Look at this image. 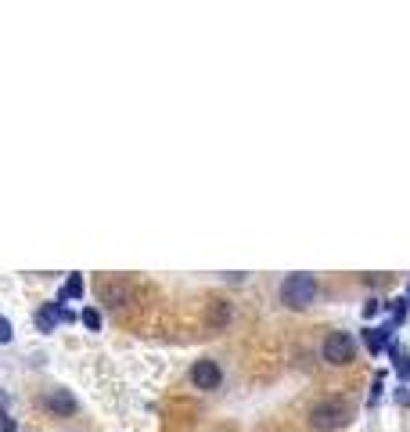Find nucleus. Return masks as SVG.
I'll list each match as a JSON object with an SVG mask.
<instances>
[{
  "label": "nucleus",
  "instance_id": "1",
  "mask_svg": "<svg viewBox=\"0 0 410 432\" xmlns=\"http://www.w3.org/2000/svg\"><path fill=\"white\" fill-rule=\"evenodd\" d=\"M317 299V278L313 274H288L281 281V303L288 310H303Z\"/></svg>",
  "mask_w": 410,
  "mask_h": 432
},
{
  "label": "nucleus",
  "instance_id": "2",
  "mask_svg": "<svg viewBox=\"0 0 410 432\" xmlns=\"http://www.w3.org/2000/svg\"><path fill=\"white\" fill-rule=\"evenodd\" d=\"M345 421H349V404H345L342 396H328V400H320V404L310 411V425H313L317 432L342 428Z\"/></svg>",
  "mask_w": 410,
  "mask_h": 432
},
{
  "label": "nucleus",
  "instance_id": "3",
  "mask_svg": "<svg viewBox=\"0 0 410 432\" xmlns=\"http://www.w3.org/2000/svg\"><path fill=\"white\" fill-rule=\"evenodd\" d=\"M320 357L328 360V364H349L357 357V342H353V335L349 332H331L328 339H324V346H320Z\"/></svg>",
  "mask_w": 410,
  "mask_h": 432
},
{
  "label": "nucleus",
  "instance_id": "4",
  "mask_svg": "<svg viewBox=\"0 0 410 432\" xmlns=\"http://www.w3.org/2000/svg\"><path fill=\"white\" fill-rule=\"evenodd\" d=\"M220 382H223V371H220V364H216L212 357H202V360L191 364V386H195V389H202V393H216Z\"/></svg>",
  "mask_w": 410,
  "mask_h": 432
},
{
  "label": "nucleus",
  "instance_id": "5",
  "mask_svg": "<svg viewBox=\"0 0 410 432\" xmlns=\"http://www.w3.org/2000/svg\"><path fill=\"white\" fill-rule=\"evenodd\" d=\"M40 404H43V411H50V414H58V418H69V414L76 411V396H72L69 389H50V393L40 396Z\"/></svg>",
  "mask_w": 410,
  "mask_h": 432
},
{
  "label": "nucleus",
  "instance_id": "6",
  "mask_svg": "<svg viewBox=\"0 0 410 432\" xmlns=\"http://www.w3.org/2000/svg\"><path fill=\"white\" fill-rule=\"evenodd\" d=\"M389 335H392V324H385V328H367L364 332V342H367L371 353H382V346L389 342Z\"/></svg>",
  "mask_w": 410,
  "mask_h": 432
},
{
  "label": "nucleus",
  "instance_id": "7",
  "mask_svg": "<svg viewBox=\"0 0 410 432\" xmlns=\"http://www.w3.org/2000/svg\"><path fill=\"white\" fill-rule=\"evenodd\" d=\"M58 324V303H47L43 310H36V328L40 332H50Z\"/></svg>",
  "mask_w": 410,
  "mask_h": 432
},
{
  "label": "nucleus",
  "instance_id": "8",
  "mask_svg": "<svg viewBox=\"0 0 410 432\" xmlns=\"http://www.w3.org/2000/svg\"><path fill=\"white\" fill-rule=\"evenodd\" d=\"M83 296V278L80 274H72L65 285H62V292H58V303H65V299H80Z\"/></svg>",
  "mask_w": 410,
  "mask_h": 432
},
{
  "label": "nucleus",
  "instance_id": "9",
  "mask_svg": "<svg viewBox=\"0 0 410 432\" xmlns=\"http://www.w3.org/2000/svg\"><path fill=\"white\" fill-rule=\"evenodd\" d=\"M80 320L87 324L90 332H101V310H97V306H87V310L80 313Z\"/></svg>",
  "mask_w": 410,
  "mask_h": 432
},
{
  "label": "nucleus",
  "instance_id": "10",
  "mask_svg": "<svg viewBox=\"0 0 410 432\" xmlns=\"http://www.w3.org/2000/svg\"><path fill=\"white\" fill-rule=\"evenodd\" d=\"M227 320H230V306L227 303H220V306L209 310V324H227Z\"/></svg>",
  "mask_w": 410,
  "mask_h": 432
},
{
  "label": "nucleus",
  "instance_id": "11",
  "mask_svg": "<svg viewBox=\"0 0 410 432\" xmlns=\"http://www.w3.org/2000/svg\"><path fill=\"white\" fill-rule=\"evenodd\" d=\"M104 296H108V303L119 306V303L126 299V288H123V285H108V292H104Z\"/></svg>",
  "mask_w": 410,
  "mask_h": 432
},
{
  "label": "nucleus",
  "instance_id": "12",
  "mask_svg": "<svg viewBox=\"0 0 410 432\" xmlns=\"http://www.w3.org/2000/svg\"><path fill=\"white\" fill-rule=\"evenodd\" d=\"M11 335H15L11 320H8V317H0V346H4V342H11Z\"/></svg>",
  "mask_w": 410,
  "mask_h": 432
},
{
  "label": "nucleus",
  "instance_id": "13",
  "mask_svg": "<svg viewBox=\"0 0 410 432\" xmlns=\"http://www.w3.org/2000/svg\"><path fill=\"white\" fill-rule=\"evenodd\" d=\"M0 432H18V421L11 414H0Z\"/></svg>",
  "mask_w": 410,
  "mask_h": 432
},
{
  "label": "nucleus",
  "instance_id": "14",
  "mask_svg": "<svg viewBox=\"0 0 410 432\" xmlns=\"http://www.w3.org/2000/svg\"><path fill=\"white\" fill-rule=\"evenodd\" d=\"M8 404V393H0V407H4ZM0 414H4V411H0Z\"/></svg>",
  "mask_w": 410,
  "mask_h": 432
}]
</instances>
